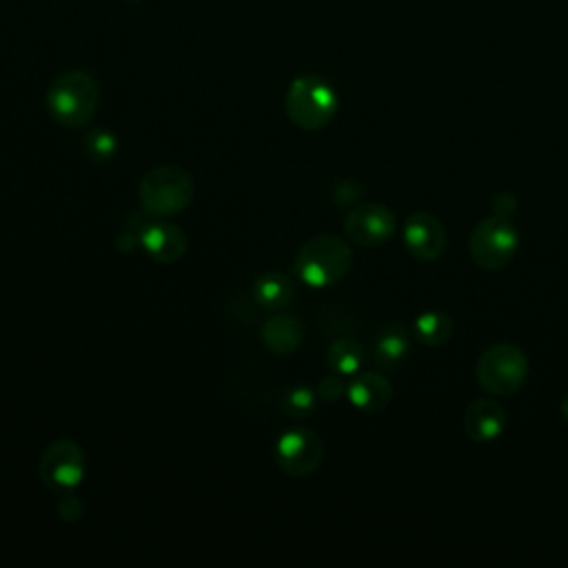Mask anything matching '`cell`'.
<instances>
[{
    "label": "cell",
    "mask_w": 568,
    "mask_h": 568,
    "mask_svg": "<svg viewBox=\"0 0 568 568\" xmlns=\"http://www.w3.org/2000/svg\"><path fill=\"white\" fill-rule=\"evenodd\" d=\"M84 144H87V151L93 160H109L118 151V138L109 131H102V129L91 131L87 135Z\"/></svg>",
    "instance_id": "ffe728a7"
},
{
    "label": "cell",
    "mask_w": 568,
    "mask_h": 568,
    "mask_svg": "<svg viewBox=\"0 0 568 568\" xmlns=\"http://www.w3.org/2000/svg\"><path fill=\"white\" fill-rule=\"evenodd\" d=\"M346 397L355 408L366 413H377V410H384L393 399V386L386 375L366 371L355 375V379L346 388Z\"/></svg>",
    "instance_id": "4fadbf2b"
},
{
    "label": "cell",
    "mask_w": 568,
    "mask_h": 568,
    "mask_svg": "<svg viewBox=\"0 0 568 568\" xmlns=\"http://www.w3.org/2000/svg\"><path fill=\"white\" fill-rule=\"evenodd\" d=\"M475 375L479 386L490 395H513L526 382L528 357L515 344H495L479 355Z\"/></svg>",
    "instance_id": "5b68a950"
},
{
    "label": "cell",
    "mask_w": 568,
    "mask_h": 568,
    "mask_svg": "<svg viewBox=\"0 0 568 568\" xmlns=\"http://www.w3.org/2000/svg\"><path fill=\"white\" fill-rule=\"evenodd\" d=\"M519 235L513 222L504 215L484 217L470 233V257L484 271L504 268L517 253Z\"/></svg>",
    "instance_id": "8992f818"
},
{
    "label": "cell",
    "mask_w": 568,
    "mask_h": 568,
    "mask_svg": "<svg viewBox=\"0 0 568 568\" xmlns=\"http://www.w3.org/2000/svg\"><path fill=\"white\" fill-rule=\"evenodd\" d=\"M282 408L291 417H306L315 408V393L306 386H293L284 393Z\"/></svg>",
    "instance_id": "d6986e66"
},
{
    "label": "cell",
    "mask_w": 568,
    "mask_h": 568,
    "mask_svg": "<svg viewBox=\"0 0 568 568\" xmlns=\"http://www.w3.org/2000/svg\"><path fill=\"white\" fill-rule=\"evenodd\" d=\"M262 342L275 355H291L304 339V326L293 315H273L262 324Z\"/></svg>",
    "instance_id": "5bb4252c"
},
{
    "label": "cell",
    "mask_w": 568,
    "mask_h": 568,
    "mask_svg": "<svg viewBox=\"0 0 568 568\" xmlns=\"http://www.w3.org/2000/svg\"><path fill=\"white\" fill-rule=\"evenodd\" d=\"M453 317L444 311H426L415 317L413 335L426 346H442L453 337Z\"/></svg>",
    "instance_id": "e0dca14e"
},
{
    "label": "cell",
    "mask_w": 568,
    "mask_h": 568,
    "mask_svg": "<svg viewBox=\"0 0 568 568\" xmlns=\"http://www.w3.org/2000/svg\"><path fill=\"white\" fill-rule=\"evenodd\" d=\"M362 195V186L353 180H342L337 186H335V193H333V200L339 204V206H346L351 202H355L357 197Z\"/></svg>",
    "instance_id": "7402d4cb"
},
{
    "label": "cell",
    "mask_w": 568,
    "mask_h": 568,
    "mask_svg": "<svg viewBox=\"0 0 568 568\" xmlns=\"http://www.w3.org/2000/svg\"><path fill=\"white\" fill-rule=\"evenodd\" d=\"M364 362V348L353 337H337L326 351V364L337 375H355Z\"/></svg>",
    "instance_id": "ac0fdd59"
},
{
    "label": "cell",
    "mask_w": 568,
    "mask_h": 568,
    "mask_svg": "<svg viewBox=\"0 0 568 568\" xmlns=\"http://www.w3.org/2000/svg\"><path fill=\"white\" fill-rule=\"evenodd\" d=\"M58 515H60L64 521H75V519L82 517V504H80L73 495L64 493L62 499L58 501Z\"/></svg>",
    "instance_id": "cb8c5ba5"
},
{
    "label": "cell",
    "mask_w": 568,
    "mask_h": 568,
    "mask_svg": "<svg viewBox=\"0 0 568 568\" xmlns=\"http://www.w3.org/2000/svg\"><path fill=\"white\" fill-rule=\"evenodd\" d=\"M406 251L422 262H433L446 251L444 224L428 211H415L404 222Z\"/></svg>",
    "instance_id": "30bf717a"
},
{
    "label": "cell",
    "mask_w": 568,
    "mask_h": 568,
    "mask_svg": "<svg viewBox=\"0 0 568 568\" xmlns=\"http://www.w3.org/2000/svg\"><path fill=\"white\" fill-rule=\"evenodd\" d=\"M293 295H295V286L282 273H264L262 277L255 280V286H253V297L264 308H275V311L284 308L286 304H291Z\"/></svg>",
    "instance_id": "2e32d148"
},
{
    "label": "cell",
    "mask_w": 568,
    "mask_h": 568,
    "mask_svg": "<svg viewBox=\"0 0 568 568\" xmlns=\"http://www.w3.org/2000/svg\"><path fill=\"white\" fill-rule=\"evenodd\" d=\"M100 102V87L89 71L69 69L51 80L44 91L49 115L69 129L84 126Z\"/></svg>",
    "instance_id": "6da1fadb"
},
{
    "label": "cell",
    "mask_w": 568,
    "mask_h": 568,
    "mask_svg": "<svg viewBox=\"0 0 568 568\" xmlns=\"http://www.w3.org/2000/svg\"><path fill=\"white\" fill-rule=\"evenodd\" d=\"M344 233L357 246H379L395 233V215L384 204H357L344 215Z\"/></svg>",
    "instance_id": "9c48e42d"
},
{
    "label": "cell",
    "mask_w": 568,
    "mask_h": 568,
    "mask_svg": "<svg viewBox=\"0 0 568 568\" xmlns=\"http://www.w3.org/2000/svg\"><path fill=\"white\" fill-rule=\"evenodd\" d=\"M408 348H410V335L399 322L384 324L371 344L373 362L382 368H390L399 364L406 357Z\"/></svg>",
    "instance_id": "9a60e30c"
},
{
    "label": "cell",
    "mask_w": 568,
    "mask_h": 568,
    "mask_svg": "<svg viewBox=\"0 0 568 568\" xmlns=\"http://www.w3.org/2000/svg\"><path fill=\"white\" fill-rule=\"evenodd\" d=\"M559 408H561V415H564V419L568 422V393L561 397V404H559Z\"/></svg>",
    "instance_id": "d4e9b609"
},
{
    "label": "cell",
    "mask_w": 568,
    "mask_h": 568,
    "mask_svg": "<svg viewBox=\"0 0 568 568\" xmlns=\"http://www.w3.org/2000/svg\"><path fill=\"white\" fill-rule=\"evenodd\" d=\"M346 384L337 377V373L335 375H326V377H322L320 379V384H317V395L322 397V399H326V402H335V399H339V397H344L346 395Z\"/></svg>",
    "instance_id": "44dd1931"
},
{
    "label": "cell",
    "mask_w": 568,
    "mask_h": 568,
    "mask_svg": "<svg viewBox=\"0 0 568 568\" xmlns=\"http://www.w3.org/2000/svg\"><path fill=\"white\" fill-rule=\"evenodd\" d=\"M506 424L508 417L504 406L493 399H475L466 406L462 415L464 433L477 444H488L497 439L506 430Z\"/></svg>",
    "instance_id": "7c38bea8"
},
{
    "label": "cell",
    "mask_w": 568,
    "mask_h": 568,
    "mask_svg": "<svg viewBox=\"0 0 568 568\" xmlns=\"http://www.w3.org/2000/svg\"><path fill=\"white\" fill-rule=\"evenodd\" d=\"M140 246L146 255L160 264H173L186 253V235L180 226L169 222H149L138 231Z\"/></svg>",
    "instance_id": "8fae6325"
},
{
    "label": "cell",
    "mask_w": 568,
    "mask_h": 568,
    "mask_svg": "<svg viewBox=\"0 0 568 568\" xmlns=\"http://www.w3.org/2000/svg\"><path fill=\"white\" fill-rule=\"evenodd\" d=\"M337 104L335 89L320 75H297L284 95L288 120L304 131L324 129L335 118Z\"/></svg>",
    "instance_id": "3957f363"
},
{
    "label": "cell",
    "mask_w": 568,
    "mask_h": 568,
    "mask_svg": "<svg viewBox=\"0 0 568 568\" xmlns=\"http://www.w3.org/2000/svg\"><path fill=\"white\" fill-rule=\"evenodd\" d=\"M138 197L144 213L153 217H169L189 206L193 197V180L180 166H155L142 175Z\"/></svg>",
    "instance_id": "277c9868"
},
{
    "label": "cell",
    "mask_w": 568,
    "mask_h": 568,
    "mask_svg": "<svg viewBox=\"0 0 568 568\" xmlns=\"http://www.w3.org/2000/svg\"><path fill=\"white\" fill-rule=\"evenodd\" d=\"M275 464L291 477H306L315 473L324 457V444L317 433L308 428H293L275 442Z\"/></svg>",
    "instance_id": "ba28073f"
},
{
    "label": "cell",
    "mask_w": 568,
    "mask_h": 568,
    "mask_svg": "<svg viewBox=\"0 0 568 568\" xmlns=\"http://www.w3.org/2000/svg\"><path fill=\"white\" fill-rule=\"evenodd\" d=\"M129 2H138V0H129Z\"/></svg>",
    "instance_id": "484cf974"
},
{
    "label": "cell",
    "mask_w": 568,
    "mask_h": 568,
    "mask_svg": "<svg viewBox=\"0 0 568 568\" xmlns=\"http://www.w3.org/2000/svg\"><path fill=\"white\" fill-rule=\"evenodd\" d=\"M490 209H493V213H495V215L510 217V215L515 213V209H517V200H515V195H513V193L501 191V193H495V195H493V200H490Z\"/></svg>",
    "instance_id": "603a6c76"
},
{
    "label": "cell",
    "mask_w": 568,
    "mask_h": 568,
    "mask_svg": "<svg viewBox=\"0 0 568 568\" xmlns=\"http://www.w3.org/2000/svg\"><path fill=\"white\" fill-rule=\"evenodd\" d=\"M40 477L55 493H69L82 484L84 453L73 439L51 442L40 457Z\"/></svg>",
    "instance_id": "52a82bcc"
},
{
    "label": "cell",
    "mask_w": 568,
    "mask_h": 568,
    "mask_svg": "<svg viewBox=\"0 0 568 568\" xmlns=\"http://www.w3.org/2000/svg\"><path fill=\"white\" fill-rule=\"evenodd\" d=\"M353 264V251L348 242L333 233H320L306 240L293 262L295 275L313 286V288H326L337 284Z\"/></svg>",
    "instance_id": "7a4b0ae2"
}]
</instances>
